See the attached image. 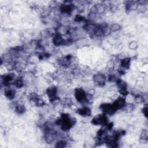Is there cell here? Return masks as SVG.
Instances as JSON below:
<instances>
[{
  "mask_svg": "<svg viewBox=\"0 0 148 148\" xmlns=\"http://www.w3.org/2000/svg\"><path fill=\"white\" fill-rule=\"evenodd\" d=\"M57 124L60 126L63 131H67L72 127L74 123L72 119L68 115L63 114L61 117L57 121Z\"/></svg>",
  "mask_w": 148,
  "mask_h": 148,
  "instance_id": "cell-1",
  "label": "cell"
},
{
  "mask_svg": "<svg viewBox=\"0 0 148 148\" xmlns=\"http://www.w3.org/2000/svg\"><path fill=\"white\" fill-rule=\"evenodd\" d=\"M75 97L80 103L85 102L87 100V94L85 90L81 88H78L75 91Z\"/></svg>",
  "mask_w": 148,
  "mask_h": 148,
  "instance_id": "cell-2",
  "label": "cell"
},
{
  "mask_svg": "<svg viewBox=\"0 0 148 148\" xmlns=\"http://www.w3.org/2000/svg\"><path fill=\"white\" fill-rule=\"evenodd\" d=\"M92 123L95 125H106L108 118L105 114L99 115L92 119Z\"/></svg>",
  "mask_w": 148,
  "mask_h": 148,
  "instance_id": "cell-3",
  "label": "cell"
},
{
  "mask_svg": "<svg viewBox=\"0 0 148 148\" xmlns=\"http://www.w3.org/2000/svg\"><path fill=\"white\" fill-rule=\"evenodd\" d=\"M100 108L101 110L103 111L105 114H108L110 115L116 112V110L115 109L113 104H103L101 105Z\"/></svg>",
  "mask_w": 148,
  "mask_h": 148,
  "instance_id": "cell-4",
  "label": "cell"
},
{
  "mask_svg": "<svg viewBox=\"0 0 148 148\" xmlns=\"http://www.w3.org/2000/svg\"><path fill=\"white\" fill-rule=\"evenodd\" d=\"M94 82L99 86H103L105 83L106 78L102 74H98L94 76L93 77Z\"/></svg>",
  "mask_w": 148,
  "mask_h": 148,
  "instance_id": "cell-5",
  "label": "cell"
},
{
  "mask_svg": "<svg viewBox=\"0 0 148 148\" xmlns=\"http://www.w3.org/2000/svg\"><path fill=\"white\" fill-rule=\"evenodd\" d=\"M117 86L119 88V90L120 94L123 95H126L128 94V91L127 90V84L125 82L122 80H118L117 82Z\"/></svg>",
  "mask_w": 148,
  "mask_h": 148,
  "instance_id": "cell-6",
  "label": "cell"
},
{
  "mask_svg": "<svg viewBox=\"0 0 148 148\" xmlns=\"http://www.w3.org/2000/svg\"><path fill=\"white\" fill-rule=\"evenodd\" d=\"M113 105L114 106L115 109L117 110L118 109H121L125 105V100L123 97H120L117 98L115 102L113 104Z\"/></svg>",
  "mask_w": 148,
  "mask_h": 148,
  "instance_id": "cell-7",
  "label": "cell"
},
{
  "mask_svg": "<svg viewBox=\"0 0 148 148\" xmlns=\"http://www.w3.org/2000/svg\"><path fill=\"white\" fill-rule=\"evenodd\" d=\"M74 10V5L71 4H63L60 7L61 12L63 14H70Z\"/></svg>",
  "mask_w": 148,
  "mask_h": 148,
  "instance_id": "cell-8",
  "label": "cell"
},
{
  "mask_svg": "<svg viewBox=\"0 0 148 148\" xmlns=\"http://www.w3.org/2000/svg\"><path fill=\"white\" fill-rule=\"evenodd\" d=\"M46 94L49 98L50 99V101L53 100L54 98H56L57 94V89L55 86H52L49 87L46 90Z\"/></svg>",
  "mask_w": 148,
  "mask_h": 148,
  "instance_id": "cell-9",
  "label": "cell"
},
{
  "mask_svg": "<svg viewBox=\"0 0 148 148\" xmlns=\"http://www.w3.org/2000/svg\"><path fill=\"white\" fill-rule=\"evenodd\" d=\"M15 78V75L14 74H8L7 75H4L2 77V82L4 84V85L8 86L12 80H13Z\"/></svg>",
  "mask_w": 148,
  "mask_h": 148,
  "instance_id": "cell-10",
  "label": "cell"
},
{
  "mask_svg": "<svg viewBox=\"0 0 148 148\" xmlns=\"http://www.w3.org/2000/svg\"><path fill=\"white\" fill-rule=\"evenodd\" d=\"M53 42L56 46H59L64 43V40L63 39L61 34L60 33H56L53 37Z\"/></svg>",
  "mask_w": 148,
  "mask_h": 148,
  "instance_id": "cell-11",
  "label": "cell"
},
{
  "mask_svg": "<svg viewBox=\"0 0 148 148\" xmlns=\"http://www.w3.org/2000/svg\"><path fill=\"white\" fill-rule=\"evenodd\" d=\"M78 113L82 116H90L91 115V110L89 108L83 107L78 110Z\"/></svg>",
  "mask_w": 148,
  "mask_h": 148,
  "instance_id": "cell-12",
  "label": "cell"
},
{
  "mask_svg": "<svg viewBox=\"0 0 148 148\" xmlns=\"http://www.w3.org/2000/svg\"><path fill=\"white\" fill-rule=\"evenodd\" d=\"M15 90L12 88H8L5 91V95L10 100H12L15 96Z\"/></svg>",
  "mask_w": 148,
  "mask_h": 148,
  "instance_id": "cell-13",
  "label": "cell"
},
{
  "mask_svg": "<svg viewBox=\"0 0 148 148\" xmlns=\"http://www.w3.org/2000/svg\"><path fill=\"white\" fill-rule=\"evenodd\" d=\"M13 85L14 86L18 89H20L21 87H22L24 85V82L22 78H16L15 79H14V82H13Z\"/></svg>",
  "mask_w": 148,
  "mask_h": 148,
  "instance_id": "cell-14",
  "label": "cell"
},
{
  "mask_svg": "<svg viewBox=\"0 0 148 148\" xmlns=\"http://www.w3.org/2000/svg\"><path fill=\"white\" fill-rule=\"evenodd\" d=\"M130 59L128 58L124 59L120 61V65L124 69H128L130 67Z\"/></svg>",
  "mask_w": 148,
  "mask_h": 148,
  "instance_id": "cell-15",
  "label": "cell"
},
{
  "mask_svg": "<svg viewBox=\"0 0 148 148\" xmlns=\"http://www.w3.org/2000/svg\"><path fill=\"white\" fill-rule=\"evenodd\" d=\"M15 111L18 114H22L25 111V108L22 105H18L15 108Z\"/></svg>",
  "mask_w": 148,
  "mask_h": 148,
  "instance_id": "cell-16",
  "label": "cell"
},
{
  "mask_svg": "<svg viewBox=\"0 0 148 148\" xmlns=\"http://www.w3.org/2000/svg\"><path fill=\"white\" fill-rule=\"evenodd\" d=\"M67 145V142L65 140H60L58 142H57V144L56 145V147H64L65 146H66Z\"/></svg>",
  "mask_w": 148,
  "mask_h": 148,
  "instance_id": "cell-17",
  "label": "cell"
},
{
  "mask_svg": "<svg viewBox=\"0 0 148 148\" xmlns=\"http://www.w3.org/2000/svg\"><path fill=\"white\" fill-rule=\"evenodd\" d=\"M110 31L112 32H115V31H116L119 30L120 29V26L119 25H112V26L110 28Z\"/></svg>",
  "mask_w": 148,
  "mask_h": 148,
  "instance_id": "cell-18",
  "label": "cell"
},
{
  "mask_svg": "<svg viewBox=\"0 0 148 148\" xmlns=\"http://www.w3.org/2000/svg\"><path fill=\"white\" fill-rule=\"evenodd\" d=\"M141 139H143V140H147V132L146 130H143V132L141 134L140 136Z\"/></svg>",
  "mask_w": 148,
  "mask_h": 148,
  "instance_id": "cell-19",
  "label": "cell"
},
{
  "mask_svg": "<svg viewBox=\"0 0 148 148\" xmlns=\"http://www.w3.org/2000/svg\"><path fill=\"white\" fill-rule=\"evenodd\" d=\"M83 20H84V18L82 16H81L80 15H77L75 19V20L77 22H81L83 21Z\"/></svg>",
  "mask_w": 148,
  "mask_h": 148,
  "instance_id": "cell-20",
  "label": "cell"
},
{
  "mask_svg": "<svg viewBox=\"0 0 148 148\" xmlns=\"http://www.w3.org/2000/svg\"><path fill=\"white\" fill-rule=\"evenodd\" d=\"M143 114L145 115V116H147V106L146 105L145 107H143Z\"/></svg>",
  "mask_w": 148,
  "mask_h": 148,
  "instance_id": "cell-21",
  "label": "cell"
}]
</instances>
